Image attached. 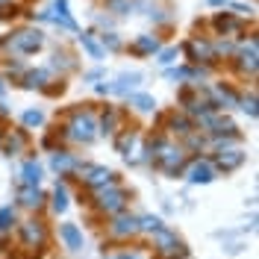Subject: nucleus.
Segmentation results:
<instances>
[{
	"label": "nucleus",
	"instance_id": "1",
	"mask_svg": "<svg viewBox=\"0 0 259 259\" xmlns=\"http://www.w3.org/2000/svg\"><path fill=\"white\" fill-rule=\"evenodd\" d=\"M97 133V121L92 112H77L74 115V121H71V136L77 139V142H92Z\"/></svg>",
	"mask_w": 259,
	"mask_h": 259
},
{
	"label": "nucleus",
	"instance_id": "2",
	"mask_svg": "<svg viewBox=\"0 0 259 259\" xmlns=\"http://www.w3.org/2000/svg\"><path fill=\"white\" fill-rule=\"evenodd\" d=\"M97 203H100V209L106 212H124V206H127V194L121 192V189H106V186H100L97 189Z\"/></svg>",
	"mask_w": 259,
	"mask_h": 259
},
{
	"label": "nucleus",
	"instance_id": "3",
	"mask_svg": "<svg viewBox=\"0 0 259 259\" xmlns=\"http://www.w3.org/2000/svg\"><path fill=\"white\" fill-rule=\"evenodd\" d=\"M45 45V35L38 30H24V32H18L15 38H12V48L21 50V53H35V50Z\"/></svg>",
	"mask_w": 259,
	"mask_h": 259
},
{
	"label": "nucleus",
	"instance_id": "4",
	"mask_svg": "<svg viewBox=\"0 0 259 259\" xmlns=\"http://www.w3.org/2000/svg\"><path fill=\"white\" fill-rule=\"evenodd\" d=\"M80 174H82V180H85L89 186H95V189L112 183V171H106V168H100V165H80Z\"/></svg>",
	"mask_w": 259,
	"mask_h": 259
},
{
	"label": "nucleus",
	"instance_id": "5",
	"mask_svg": "<svg viewBox=\"0 0 259 259\" xmlns=\"http://www.w3.org/2000/svg\"><path fill=\"white\" fill-rule=\"evenodd\" d=\"M156 244H159L162 253H174V256H177V253H186L183 242H180L177 236H171L165 227H162V230H156Z\"/></svg>",
	"mask_w": 259,
	"mask_h": 259
},
{
	"label": "nucleus",
	"instance_id": "6",
	"mask_svg": "<svg viewBox=\"0 0 259 259\" xmlns=\"http://www.w3.org/2000/svg\"><path fill=\"white\" fill-rule=\"evenodd\" d=\"M159 165H162V171H165V174H177V168L183 165V153L174 150V147H162Z\"/></svg>",
	"mask_w": 259,
	"mask_h": 259
},
{
	"label": "nucleus",
	"instance_id": "7",
	"mask_svg": "<svg viewBox=\"0 0 259 259\" xmlns=\"http://www.w3.org/2000/svg\"><path fill=\"white\" fill-rule=\"evenodd\" d=\"M21 236H24V242L27 244H45V239H48V233H45L41 221H27V224L21 227Z\"/></svg>",
	"mask_w": 259,
	"mask_h": 259
},
{
	"label": "nucleus",
	"instance_id": "8",
	"mask_svg": "<svg viewBox=\"0 0 259 259\" xmlns=\"http://www.w3.org/2000/svg\"><path fill=\"white\" fill-rule=\"evenodd\" d=\"M133 233H139V221L130 218V215H118L115 224H112V236L124 239V236H133Z\"/></svg>",
	"mask_w": 259,
	"mask_h": 259
},
{
	"label": "nucleus",
	"instance_id": "9",
	"mask_svg": "<svg viewBox=\"0 0 259 259\" xmlns=\"http://www.w3.org/2000/svg\"><path fill=\"white\" fill-rule=\"evenodd\" d=\"M242 162H244V153H242V150H221V156H218V168L233 171V168H239Z\"/></svg>",
	"mask_w": 259,
	"mask_h": 259
},
{
	"label": "nucleus",
	"instance_id": "10",
	"mask_svg": "<svg viewBox=\"0 0 259 259\" xmlns=\"http://www.w3.org/2000/svg\"><path fill=\"white\" fill-rule=\"evenodd\" d=\"M59 233H62L68 250H80V247H82V233L74 224H62V230H59Z\"/></svg>",
	"mask_w": 259,
	"mask_h": 259
},
{
	"label": "nucleus",
	"instance_id": "11",
	"mask_svg": "<svg viewBox=\"0 0 259 259\" xmlns=\"http://www.w3.org/2000/svg\"><path fill=\"white\" fill-rule=\"evenodd\" d=\"M189 180L192 183H209L212 180V168L206 162H194V168L189 171Z\"/></svg>",
	"mask_w": 259,
	"mask_h": 259
},
{
	"label": "nucleus",
	"instance_id": "12",
	"mask_svg": "<svg viewBox=\"0 0 259 259\" xmlns=\"http://www.w3.org/2000/svg\"><path fill=\"white\" fill-rule=\"evenodd\" d=\"M80 41H82V48L92 53V59H103V48H100V45L95 41V35H92V32H82Z\"/></svg>",
	"mask_w": 259,
	"mask_h": 259
},
{
	"label": "nucleus",
	"instance_id": "13",
	"mask_svg": "<svg viewBox=\"0 0 259 259\" xmlns=\"http://www.w3.org/2000/svg\"><path fill=\"white\" fill-rule=\"evenodd\" d=\"M21 203H24V206H38V203H41V192H38V189H35V186H27V189H21Z\"/></svg>",
	"mask_w": 259,
	"mask_h": 259
},
{
	"label": "nucleus",
	"instance_id": "14",
	"mask_svg": "<svg viewBox=\"0 0 259 259\" xmlns=\"http://www.w3.org/2000/svg\"><path fill=\"white\" fill-rule=\"evenodd\" d=\"M139 82H142V77H139V74H124V77L118 80V85H115V92H118V95H127L130 89H136Z\"/></svg>",
	"mask_w": 259,
	"mask_h": 259
},
{
	"label": "nucleus",
	"instance_id": "15",
	"mask_svg": "<svg viewBox=\"0 0 259 259\" xmlns=\"http://www.w3.org/2000/svg\"><path fill=\"white\" fill-rule=\"evenodd\" d=\"M38 180H41V165H38V162H27V165H24V183H27V186H35Z\"/></svg>",
	"mask_w": 259,
	"mask_h": 259
},
{
	"label": "nucleus",
	"instance_id": "16",
	"mask_svg": "<svg viewBox=\"0 0 259 259\" xmlns=\"http://www.w3.org/2000/svg\"><path fill=\"white\" fill-rule=\"evenodd\" d=\"M133 50H139V53H156V50H159V41H156L153 35H142V38L133 45Z\"/></svg>",
	"mask_w": 259,
	"mask_h": 259
},
{
	"label": "nucleus",
	"instance_id": "17",
	"mask_svg": "<svg viewBox=\"0 0 259 259\" xmlns=\"http://www.w3.org/2000/svg\"><path fill=\"white\" fill-rule=\"evenodd\" d=\"M130 103H133L136 109H142V112H150V109L156 106V100H153V97H147V95H133V97H130Z\"/></svg>",
	"mask_w": 259,
	"mask_h": 259
},
{
	"label": "nucleus",
	"instance_id": "18",
	"mask_svg": "<svg viewBox=\"0 0 259 259\" xmlns=\"http://www.w3.org/2000/svg\"><path fill=\"white\" fill-rule=\"evenodd\" d=\"M53 168L56 171H68V168H77V162H74V156H68V153H56L53 156Z\"/></svg>",
	"mask_w": 259,
	"mask_h": 259
},
{
	"label": "nucleus",
	"instance_id": "19",
	"mask_svg": "<svg viewBox=\"0 0 259 259\" xmlns=\"http://www.w3.org/2000/svg\"><path fill=\"white\" fill-rule=\"evenodd\" d=\"M53 206H56V212L68 209V192H65L62 186H56V192H53Z\"/></svg>",
	"mask_w": 259,
	"mask_h": 259
},
{
	"label": "nucleus",
	"instance_id": "20",
	"mask_svg": "<svg viewBox=\"0 0 259 259\" xmlns=\"http://www.w3.org/2000/svg\"><path fill=\"white\" fill-rule=\"evenodd\" d=\"M106 9H112L118 15H127L130 9H133V3L130 0H106Z\"/></svg>",
	"mask_w": 259,
	"mask_h": 259
},
{
	"label": "nucleus",
	"instance_id": "21",
	"mask_svg": "<svg viewBox=\"0 0 259 259\" xmlns=\"http://www.w3.org/2000/svg\"><path fill=\"white\" fill-rule=\"evenodd\" d=\"M45 80H48V71H32V74H27V85L30 89H41Z\"/></svg>",
	"mask_w": 259,
	"mask_h": 259
},
{
	"label": "nucleus",
	"instance_id": "22",
	"mask_svg": "<svg viewBox=\"0 0 259 259\" xmlns=\"http://www.w3.org/2000/svg\"><path fill=\"white\" fill-rule=\"evenodd\" d=\"M189 50H192L194 56H203V59H212V48H209V45H203V41H192V45H189Z\"/></svg>",
	"mask_w": 259,
	"mask_h": 259
},
{
	"label": "nucleus",
	"instance_id": "23",
	"mask_svg": "<svg viewBox=\"0 0 259 259\" xmlns=\"http://www.w3.org/2000/svg\"><path fill=\"white\" fill-rule=\"evenodd\" d=\"M215 27H218V30H239V21H233V18L230 15H218L215 18Z\"/></svg>",
	"mask_w": 259,
	"mask_h": 259
},
{
	"label": "nucleus",
	"instance_id": "24",
	"mask_svg": "<svg viewBox=\"0 0 259 259\" xmlns=\"http://www.w3.org/2000/svg\"><path fill=\"white\" fill-rule=\"evenodd\" d=\"M41 121H45V115L38 112V109H30V112H24V124H27V127H38Z\"/></svg>",
	"mask_w": 259,
	"mask_h": 259
},
{
	"label": "nucleus",
	"instance_id": "25",
	"mask_svg": "<svg viewBox=\"0 0 259 259\" xmlns=\"http://www.w3.org/2000/svg\"><path fill=\"white\" fill-rule=\"evenodd\" d=\"M12 224H15V212L9 209V206H6V209H0V230H9Z\"/></svg>",
	"mask_w": 259,
	"mask_h": 259
},
{
	"label": "nucleus",
	"instance_id": "26",
	"mask_svg": "<svg viewBox=\"0 0 259 259\" xmlns=\"http://www.w3.org/2000/svg\"><path fill=\"white\" fill-rule=\"evenodd\" d=\"M139 230H150V233H156V230H162V221H159V218H150V215H147V218H142V221H139Z\"/></svg>",
	"mask_w": 259,
	"mask_h": 259
},
{
	"label": "nucleus",
	"instance_id": "27",
	"mask_svg": "<svg viewBox=\"0 0 259 259\" xmlns=\"http://www.w3.org/2000/svg\"><path fill=\"white\" fill-rule=\"evenodd\" d=\"M171 127L177 130V133H189V130H192V124H189L186 118H177V115H174V118H171Z\"/></svg>",
	"mask_w": 259,
	"mask_h": 259
},
{
	"label": "nucleus",
	"instance_id": "28",
	"mask_svg": "<svg viewBox=\"0 0 259 259\" xmlns=\"http://www.w3.org/2000/svg\"><path fill=\"white\" fill-rule=\"evenodd\" d=\"M242 109L250 115V118H256V97H247V100H242Z\"/></svg>",
	"mask_w": 259,
	"mask_h": 259
},
{
	"label": "nucleus",
	"instance_id": "29",
	"mask_svg": "<svg viewBox=\"0 0 259 259\" xmlns=\"http://www.w3.org/2000/svg\"><path fill=\"white\" fill-rule=\"evenodd\" d=\"M115 121H118V115H115V112H109V115H106V118H103V133H112Z\"/></svg>",
	"mask_w": 259,
	"mask_h": 259
},
{
	"label": "nucleus",
	"instance_id": "30",
	"mask_svg": "<svg viewBox=\"0 0 259 259\" xmlns=\"http://www.w3.org/2000/svg\"><path fill=\"white\" fill-rule=\"evenodd\" d=\"M21 145H24V139H21V136L9 139V150H12V153H15V150H21Z\"/></svg>",
	"mask_w": 259,
	"mask_h": 259
},
{
	"label": "nucleus",
	"instance_id": "31",
	"mask_svg": "<svg viewBox=\"0 0 259 259\" xmlns=\"http://www.w3.org/2000/svg\"><path fill=\"white\" fill-rule=\"evenodd\" d=\"M174 56H177V50H165V53H162V59H159V62H165V65H168V62H174Z\"/></svg>",
	"mask_w": 259,
	"mask_h": 259
},
{
	"label": "nucleus",
	"instance_id": "32",
	"mask_svg": "<svg viewBox=\"0 0 259 259\" xmlns=\"http://www.w3.org/2000/svg\"><path fill=\"white\" fill-rule=\"evenodd\" d=\"M130 145H133V136H124V139L118 142V150H127Z\"/></svg>",
	"mask_w": 259,
	"mask_h": 259
},
{
	"label": "nucleus",
	"instance_id": "33",
	"mask_svg": "<svg viewBox=\"0 0 259 259\" xmlns=\"http://www.w3.org/2000/svg\"><path fill=\"white\" fill-rule=\"evenodd\" d=\"M209 3H215V6H218V3H227V0H209Z\"/></svg>",
	"mask_w": 259,
	"mask_h": 259
},
{
	"label": "nucleus",
	"instance_id": "34",
	"mask_svg": "<svg viewBox=\"0 0 259 259\" xmlns=\"http://www.w3.org/2000/svg\"><path fill=\"white\" fill-rule=\"evenodd\" d=\"M3 89H6V85H3V80H0V95H3Z\"/></svg>",
	"mask_w": 259,
	"mask_h": 259
},
{
	"label": "nucleus",
	"instance_id": "35",
	"mask_svg": "<svg viewBox=\"0 0 259 259\" xmlns=\"http://www.w3.org/2000/svg\"><path fill=\"white\" fill-rule=\"evenodd\" d=\"M118 259H130V256H118Z\"/></svg>",
	"mask_w": 259,
	"mask_h": 259
}]
</instances>
